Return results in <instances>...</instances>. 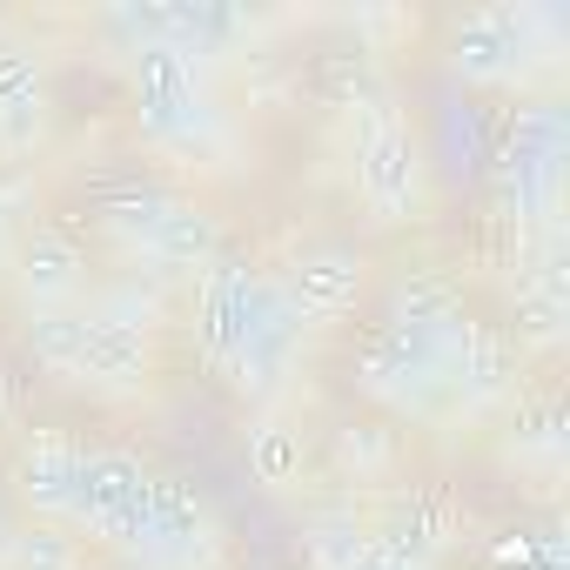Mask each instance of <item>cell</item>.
<instances>
[{
  "label": "cell",
  "instance_id": "3957f363",
  "mask_svg": "<svg viewBox=\"0 0 570 570\" xmlns=\"http://www.w3.org/2000/svg\"><path fill=\"white\" fill-rule=\"evenodd\" d=\"M28 343H35V356H41L55 376L81 383V390H141L148 370H155L148 336L115 330V323H101V316L81 309V303H75V309H41V316L28 323Z\"/></svg>",
  "mask_w": 570,
  "mask_h": 570
},
{
  "label": "cell",
  "instance_id": "ffe728a7",
  "mask_svg": "<svg viewBox=\"0 0 570 570\" xmlns=\"http://www.w3.org/2000/svg\"><path fill=\"white\" fill-rule=\"evenodd\" d=\"M363 543H370V530L356 517H316L309 523V563L316 570H350L363 557Z\"/></svg>",
  "mask_w": 570,
  "mask_h": 570
},
{
  "label": "cell",
  "instance_id": "7a4b0ae2",
  "mask_svg": "<svg viewBox=\"0 0 570 570\" xmlns=\"http://www.w3.org/2000/svg\"><path fill=\"white\" fill-rule=\"evenodd\" d=\"M101 228L155 275H202L222 255V228L202 202L168 188H128L101 208Z\"/></svg>",
  "mask_w": 570,
  "mask_h": 570
},
{
  "label": "cell",
  "instance_id": "2e32d148",
  "mask_svg": "<svg viewBox=\"0 0 570 570\" xmlns=\"http://www.w3.org/2000/svg\"><path fill=\"white\" fill-rule=\"evenodd\" d=\"M41 135V68L21 48H0V141L28 148Z\"/></svg>",
  "mask_w": 570,
  "mask_h": 570
},
{
  "label": "cell",
  "instance_id": "52a82bcc",
  "mask_svg": "<svg viewBox=\"0 0 570 570\" xmlns=\"http://www.w3.org/2000/svg\"><path fill=\"white\" fill-rule=\"evenodd\" d=\"M423 141L410 135L403 115L390 108H370L363 135H356V188H363V208L376 222H410L423 208Z\"/></svg>",
  "mask_w": 570,
  "mask_h": 570
},
{
  "label": "cell",
  "instance_id": "9c48e42d",
  "mask_svg": "<svg viewBox=\"0 0 570 570\" xmlns=\"http://www.w3.org/2000/svg\"><path fill=\"white\" fill-rule=\"evenodd\" d=\"M141 557L155 570H215V557H222V517L208 510V497L188 490L181 476H155Z\"/></svg>",
  "mask_w": 570,
  "mask_h": 570
},
{
  "label": "cell",
  "instance_id": "8fae6325",
  "mask_svg": "<svg viewBox=\"0 0 570 570\" xmlns=\"http://www.w3.org/2000/svg\"><path fill=\"white\" fill-rule=\"evenodd\" d=\"M303 336H309V323L289 309V296H282V303L268 309V323L248 336V350L222 370V376H228V390H235V396H248V403H275L282 390H289L296 363H303Z\"/></svg>",
  "mask_w": 570,
  "mask_h": 570
},
{
  "label": "cell",
  "instance_id": "7c38bea8",
  "mask_svg": "<svg viewBox=\"0 0 570 570\" xmlns=\"http://www.w3.org/2000/svg\"><path fill=\"white\" fill-rule=\"evenodd\" d=\"M443 390L463 403V410H497L510 390H517V350L510 336H497L490 323H456V343H450V363H443Z\"/></svg>",
  "mask_w": 570,
  "mask_h": 570
},
{
  "label": "cell",
  "instance_id": "5bb4252c",
  "mask_svg": "<svg viewBox=\"0 0 570 570\" xmlns=\"http://www.w3.org/2000/svg\"><path fill=\"white\" fill-rule=\"evenodd\" d=\"M81 463H88V450H75V443H61V436L28 443L21 463H14L21 503H35L48 523H68V517H75V497H81Z\"/></svg>",
  "mask_w": 570,
  "mask_h": 570
},
{
  "label": "cell",
  "instance_id": "ac0fdd59",
  "mask_svg": "<svg viewBox=\"0 0 570 570\" xmlns=\"http://www.w3.org/2000/svg\"><path fill=\"white\" fill-rule=\"evenodd\" d=\"M95 316H101V323H115V330L148 336V330L161 323V289H155V282H141V275H128V282H115V289L95 303Z\"/></svg>",
  "mask_w": 570,
  "mask_h": 570
},
{
  "label": "cell",
  "instance_id": "277c9868",
  "mask_svg": "<svg viewBox=\"0 0 570 570\" xmlns=\"http://www.w3.org/2000/svg\"><path fill=\"white\" fill-rule=\"evenodd\" d=\"M135 121L148 141L161 148H181V155H202L215 148V95H208V68L161 48V41H141L135 48Z\"/></svg>",
  "mask_w": 570,
  "mask_h": 570
},
{
  "label": "cell",
  "instance_id": "e0dca14e",
  "mask_svg": "<svg viewBox=\"0 0 570 570\" xmlns=\"http://www.w3.org/2000/svg\"><path fill=\"white\" fill-rule=\"evenodd\" d=\"M248 470H255V483H268V490L296 483V470H303V436H296L289 423L248 430Z\"/></svg>",
  "mask_w": 570,
  "mask_h": 570
},
{
  "label": "cell",
  "instance_id": "d6986e66",
  "mask_svg": "<svg viewBox=\"0 0 570 570\" xmlns=\"http://www.w3.org/2000/svg\"><path fill=\"white\" fill-rule=\"evenodd\" d=\"M8 570H81V550H75V537L61 523H35V530L14 537Z\"/></svg>",
  "mask_w": 570,
  "mask_h": 570
},
{
  "label": "cell",
  "instance_id": "ba28073f",
  "mask_svg": "<svg viewBox=\"0 0 570 570\" xmlns=\"http://www.w3.org/2000/svg\"><path fill=\"white\" fill-rule=\"evenodd\" d=\"M148 497H155V476L128 456V450H88L81 463V497H75V530L115 543V550H141L148 537Z\"/></svg>",
  "mask_w": 570,
  "mask_h": 570
},
{
  "label": "cell",
  "instance_id": "8992f818",
  "mask_svg": "<svg viewBox=\"0 0 570 570\" xmlns=\"http://www.w3.org/2000/svg\"><path fill=\"white\" fill-rule=\"evenodd\" d=\"M563 155H570V128L557 101H530L510 121L503 141V202L523 222H550L557 215V188H563Z\"/></svg>",
  "mask_w": 570,
  "mask_h": 570
},
{
  "label": "cell",
  "instance_id": "4fadbf2b",
  "mask_svg": "<svg viewBox=\"0 0 570 570\" xmlns=\"http://www.w3.org/2000/svg\"><path fill=\"white\" fill-rule=\"evenodd\" d=\"M275 282L303 323H336L363 296V255L356 248H303L289 262V275H275Z\"/></svg>",
  "mask_w": 570,
  "mask_h": 570
},
{
  "label": "cell",
  "instance_id": "6da1fadb",
  "mask_svg": "<svg viewBox=\"0 0 570 570\" xmlns=\"http://www.w3.org/2000/svg\"><path fill=\"white\" fill-rule=\"evenodd\" d=\"M456 323L463 309L436 289V282H410L390 303V323L370 336L363 350V390L390 410H430L443 396V363H450V343H456Z\"/></svg>",
  "mask_w": 570,
  "mask_h": 570
},
{
  "label": "cell",
  "instance_id": "9a60e30c",
  "mask_svg": "<svg viewBox=\"0 0 570 570\" xmlns=\"http://www.w3.org/2000/svg\"><path fill=\"white\" fill-rule=\"evenodd\" d=\"M14 275H21V296L41 309H75L81 303V248L55 228H35L14 255Z\"/></svg>",
  "mask_w": 570,
  "mask_h": 570
},
{
  "label": "cell",
  "instance_id": "603a6c76",
  "mask_svg": "<svg viewBox=\"0 0 570 570\" xmlns=\"http://www.w3.org/2000/svg\"><path fill=\"white\" fill-rule=\"evenodd\" d=\"M0 235H8V208H0Z\"/></svg>",
  "mask_w": 570,
  "mask_h": 570
},
{
  "label": "cell",
  "instance_id": "44dd1931",
  "mask_svg": "<svg viewBox=\"0 0 570 570\" xmlns=\"http://www.w3.org/2000/svg\"><path fill=\"white\" fill-rule=\"evenodd\" d=\"M14 537H21V523H14V510L0 503V570H8V550H14Z\"/></svg>",
  "mask_w": 570,
  "mask_h": 570
},
{
  "label": "cell",
  "instance_id": "7402d4cb",
  "mask_svg": "<svg viewBox=\"0 0 570 570\" xmlns=\"http://www.w3.org/2000/svg\"><path fill=\"white\" fill-rule=\"evenodd\" d=\"M14 410V390H8V370H0V416H8Z\"/></svg>",
  "mask_w": 570,
  "mask_h": 570
},
{
  "label": "cell",
  "instance_id": "5b68a950",
  "mask_svg": "<svg viewBox=\"0 0 570 570\" xmlns=\"http://www.w3.org/2000/svg\"><path fill=\"white\" fill-rule=\"evenodd\" d=\"M282 303V282L242 255H215L202 275H195V343L215 370H228L248 336L268 323V309Z\"/></svg>",
  "mask_w": 570,
  "mask_h": 570
},
{
  "label": "cell",
  "instance_id": "30bf717a",
  "mask_svg": "<svg viewBox=\"0 0 570 570\" xmlns=\"http://www.w3.org/2000/svg\"><path fill=\"white\" fill-rule=\"evenodd\" d=\"M537 35H550V21L537 8H483L470 21H456L450 35V68L463 81H510L530 55H537Z\"/></svg>",
  "mask_w": 570,
  "mask_h": 570
}]
</instances>
